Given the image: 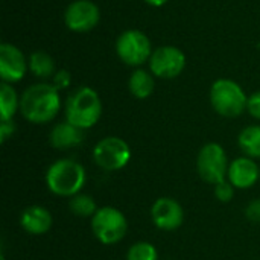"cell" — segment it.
Listing matches in <instances>:
<instances>
[{"mask_svg": "<svg viewBox=\"0 0 260 260\" xmlns=\"http://www.w3.org/2000/svg\"><path fill=\"white\" fill-rule=\"evenodd\" d=\"M229 158L224 148L219 143H207L204 145L197 157V171L200 177L210 184H218L227 180L229 175Z\"/></svg>", "mask_w": 260, "mask_h": 260, "instance_id": "7", "label": "cell"}, {"mask_svg": "<svg viewBox=\"0 0 260 260\" xmlns=\"http://www.w3.org/2000/svg\"><path fill=\"white\" fill-rule=\"evenodd\" d=\"M247 111H248L254 119H259L260 120V91L253 93V94L248 98Z\"/></svg>", "mask_w": 260, "mask_h": 260, "instance_id": "25", "label": "cell"}, {"mask_svg": "<svg viewBox=\"0 0 260 260\" xmlns=\"http://www.w3.org/2000/svg\"><path fill=\"white\" fill-rule=\"evenodd\" d=\"M235 189H236V187H235L229 180H224V181L215 184L213 192H215L216 200H219L221 203H229V201H232V198L235 197Z\"/></svg>", "mask_w": 260, "mask_h": 260, "instance_id": "22", "label": "cell"}, {"mask_svg": "<svg viewBox=\"0 0 260 260\" xmlns=\"http://www.w3.org/2000/svg\"><path fill=\"white\" fill-rule=\"evenodd\" d=\"M241 151L250 158H260V125L244 128L238 137Z\"/></svg>", "mask_w": 260, "mask_h": 260, "instance_id": "18", "label": "cell"}, {"mask_svg": "<svg viewBox=\"0 0 260 260\" xmlns=\"http://www.w3.org/2000/svg\"><path fill=\"white\" fill-rule=\"evenodd\" d=\"M245 216L248 218V221L254 222V224H260V198L253 200L247 209H245Z\"/></svg>", "mask_w": 260, "mask_h": 260, "instance_id": "24", "label": "cell"}, {"mask_svg": "<svg viewBox=\"0 0 260 260\" xmlns=\"http://www.w3.org/2000/svg\"><path fill=\"white\" fill-rule=\"evenodd\" d=\"M27 61H29V70L37 78L46 79L56 73L53 58L46 52H34Z\"/></svg>", "mask_w": 260, "mask_h": 260, "instance_id": "19", "label": "cell"}, {"mask_svg": "<svg viewBox=\"0 0 260 260\" xmlns=\"http://www.w3.org/2000/svg\"><path fill=\"white\" fill-rule=\"evenodd\" d=\"M20 111V98L15 88L8 84L2 82L0 85V119L2 120H12L15 113Z\"/></svg>", "mask_w": 260, "mask_h": 260, "instance_id": "17", "label": "cell"}, {"mask_svg": "<svg viewBox=\"0 0 260 260\" xmlns=\"http://www.w3.org/2000/svg\"><path fill=\"white\" fill-rule=\"evenodd\" d=\"M87 181L85 169L72 158H61L52 163L46 172V184L49 190L58 197L72 198L78 195Z\"/></svg>", "mask_w": 260, "mask_h": 260, "instance_id": "2", "label": "cell"}, {"mask_svg": "<svg viewBox=\"0 0 260 260\" xmlns=\"http://www.w3.org/2000/svg\"><path fill=\"white\" fill-rule=\"evenodd\" d=\"M29 61L24 53L11 43L0 44V76L3 82L14 84L24 78Z\"/></svg>", "mask_w": 260, "mask_h": 260, "instance_id": "11", "label": "cell"}, {"mask_svg": "<svg viewBox=\"0 0 260 260\" xmlns=\"http://www.w3.org/2000/svg\"><path fill=\"white\" fill-rule=\"evenodd\" d=\"M259 49H260V41H259Z\"/></svg>", "mask_w": 260, "mask_h": 260, "instance_id": "29", "label": "cell"}, {"mask_svg": "<svg viewBox=\"0 0 260 260\" xmlns=\"http://www.w3.org/2000/svg\"><path fill=\"white\" fill-rule=\"evenodd\" d=\"M101 9L91 0H75L64 11L66 26L76 34H84L98 26Z\"/></svg>", "mask_w": 260, "mask_h": 260, "instance_id": "10", "label": "cell"}, {"mask_svg": "<svg viewBox=\"0 0 260 260\" xmlns=\"http://www.w3.org/2000/svg\"><path fill=\"white\" fill-rule=\"evenodd\" d=\"M69 207L73 215L81 216V218H90V216L93 218L94 213L98 212L96 201L93 200V197L85 195V193H78L72 197L69 201Z\"/></svg>", "mask_w": 260, "mask_h": 260, "instance_id": "20", "label": "cell"}, {"mask_svg": "<svg viewBox=\"0 0 260 260\" xmlns=\"http://www.w3.org/2000/svg\"><path fill=\"white\" fill-rule=\"evenodd\" d=\"M15 131V125L12 120H2L0 122V142L5 143Z\"/></svg>", "mask_w": 260, "mask_h": 260, "instance_id": "26", "label": "cell"}, {"mask_svg": "<svg viewBox=\"0 0 260 260\" xmlns=\"http://www.w3.org/2000/svg\"><path fill=\"white\" fill-rule=\"evenodd\" d=\"M151 219L157 229L165 232H172L183 225L184 210L177 200L163 197L155 200V203L152 204Z\"/></svg>", "mask_w": 260, "mask_h": 260, "instance_id": "12", "label": "cell"}, {"mask_svg": "<svg viewBox=\"0 0 260 260\" xmlns=\"http://www.w3.org/2000/svg\"><path fill=\"white\" fill-rule=\"evenodd\" d=\"M148 5H151V6H155V8H160V6H163V5H166L169 0H145Z\"/></svg>", "mask_w": 260, "mask_h": 260, "instance_id": "27", "label": "cell"}, {"mask_svg": "<svg viewBox=\"0 0 260 260\" xmlns=\"http://www.w3.org/2000/svg\"><path fill=\"white\" fill-rule=\"evenodd\" d=\"M248 96L233 79H216L210 88V104L224 117H238L247 110Z\"/></svg>", "mask_w": 260, "mask_h": 260, "instance_id": "4", "label": "cell"}, {"mask_svg": "<svg viewBox=\"0 0 260 260\" xmlns=\"http://www.w3.org/2000/svg\"><path fill=\"white\" fill-rule=\"evenodd\" d=\"M186 55L177 46H160L149 58V72L161 79H174L183 73Z\"/></svg>", "mask_w": 260, "mask_h": 260, "instance_id": "9", "label": "cell"}, {"mask_svg": "<svg viewBox=\"0 0 260 260\" xmlns=\"http://www.w3.org/2000/svg\"><path fill=\"white\" fill-rule=\"evenodd\" d=\"M126 260H158V251L151 242H137L129 247Z\"/></svg>", "mask_w": 260, "mask_h": 260, "instance_id": "21", "label": "cell"}, {"mask_svg": "<svg viewBox=\"0 0 260 260\" xmlns=\"http://www.w3.org/2000/svg\"><path fill=\"white\" fill-rule=\"evenodd\" d=\"M152 52L151 40L139 29H128L116 40V53L126 66L140 67L145 62H149Z\"/></svg>", "mask_w": 260, "mask_h": 260, "instance_id": "5", "label": "cell"}, {"mask_svg": "<svg viewBox=\"0 0 260 260\" xmlns=\"http://www.w3.org/2000/svg\"><path fill=\"white\" fill-rule=\"evenodd\" d=\"M66 120L81 129L94 126L102 114V102L91 87L76 88L66 101Z\"/></svg>", "mask_w": 260, "mask_h": 260, "instance_id": "3", "label": "cell"}, {"mask_svg": "<svg viewBox=\"0 0 260 260\" xmlns=\"http://www.w3.org/2000/svg\"><path fill=\"white\" fill-rule=\"evenodd\" d=\"M20 225L30 235H44L52 227V215L46 207L30 206L21 212Z\"/></svg>", "mask_w": 260, "mask_h": 260, "instance_id": "14", "label": "cell"}, {"mask_svg": "<svg viewBox=\"0 0 260 260\" xmlns=\"http://www.w3.org/2000/svg\"><path fill=\"white\" fill-rule=\"evenodd\" d=\"M82 140H84V129L69 123L67 120L56 123L49 134V142L56 149L76 148L82 143Z\"/></svg>", "mask_w": 260, "mask_h": 260, "instance_id": "15", "label": "cell"}, {"mask_svg": "<svg viewBox=\"0 0 260 260\" xmlns=\"http://www.w3.org/2000/svg\"><path fill=\"white\" fill-rule=\"evenodd\" d=\"M260 171L256 161L250 157H239L230 163L227 180L236 189H250L259 180Z\"/></svg>", "mask_w": 260, "mask_h": 260, "instance_id": "13", "label": "cell"}, {"mask_svg": "<svg viewBox=\"0 0 260 260\" xmlns=\"http://www.w3.org/2000/svg\"><path fill=\"white\" fill-rule=\"evenodd\" d=\"M59 110V90L52 84H34L20 96V113L30 123H47L56 117Z\"/></svg>", "mask_w": 260, "mask_h": 260, "instance_id": "1", "label": "cell"}, {"mask_svg": "<svg viewBox=\"0 0 260 260\" xmlns=\"http://www.w3.org/2000/svg\"><path fill=\"white\" fill-rule=\"evenodd\" d=\"M72 82V75L67 72V70H58L53 76H52V85L56 88V90H64L70 85Z\"/></svg>", "mask_w": 260, "mask_h": 260, "instance_id": "23", "label": "cell"}, {"mask_svg": "<svg viewBox=\"0 0 260 260\" xmlns=\"http://www.w3.org/2000/svg\"><path fill=\"white\" fill-rule=\"evenodd\" d=\"M93 160L104 171H119L129 163L131 148L120 137H105L93 148Z\"/></svg>", "mask_w": 260, "mask_h": 260, "instance_id": "8", "label": "cell"}, {"mask_svg": "<svg viewBox=\"0 0 260 260\" xmlns=\"http://www.w3.org/2000/svg\"><path fill=\"white\" fill-rule=\"evenodd\" d=\"M128 88H129V93L137 99L149 98L154 93V88H155L154 75L146 72L145 69H136L129 76Z\"/></svg>", "mask_w": 260, "mask_h": 260, "instance_id": "16", "label": "cell"}, {"mask_svg": "<svg viewBox=\"0 0 260 260\" xmlns=\"http://www.w3.org/2000/svg\"><path fill=\"white\" fill-rule=\"evenodd\" d=\"M0 260H5V256H3V254H2V257H0Z\"/></svg>", "mask_w": 260, "mask_h": 260, "instance_id": "28", "label": "cell"}, {"mask_svg": "<svg viewBox=\"0 0 260 260\" xmlns=\"http://www.w3.org/2000/svg\"><path fill=\"white\" fill-rule=\"evenodd\" d=\"M91 230L96 239L105 245L120 242L128 230L125 215L116 207H101L91 218Z\"/></svg>", "mask_w": 260, "mask_h": 260, "instance_id": "6", "label": "cell"}]
</instances>
